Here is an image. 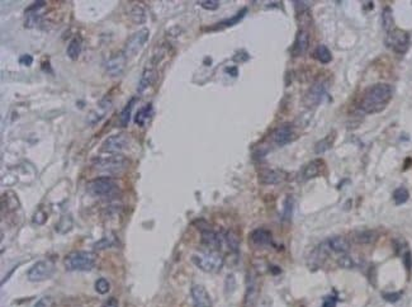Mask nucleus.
<instances>
[{"label":"nucleus","instance_id":"aec40b11","mask_svg":"<svg viewBox=\"0 0 412 307\" xmlns=\"http://www.w3.org/2000/svg\"><path fill=\"white\" fill-rule=\"evenodd\" d=\"M259 180H260V183L263 184L273 186V184H278L280 183V182H283V180H284V174L279 170L265 169V170L261 171L260 175H259Z\"/></svg>","mask_w":412,"mask_h":307},{"label":"nucleus","instance_id":"79ce46f5","mask_svg":"<svg viewBox=\"0 0 412 307\" xmlns=\"http://www.w3.org/2000/svg\"><path fill=\"white\" fill-rule=\"evenodd\" d=\"M225 287H226V292H227V293L232 292V291L235 290V287H236V281H235L234 275L231 274V275H229V277H227V279H226Z\"/></svg>","mask_w":412,"mask_h":307},{"label":"nucleus","instance_id":"6e6552de","mask_svg":"<svg viewBox=\"0 0 412 307\" xmlns=\"http://www.w3.org/2000/svg\"><path fill=\"white\" fill-rule=\"evenodd\" d=\"M55 273V264L51 260H39L28 270L27 278L31 282H43L50 279Z\"/></svg>","mask_w":412,"mask_h":307},{"label":"nucleus","instance_id":"c9c22d12","mask_svg":"<svg viewBox=\"0 0 412 307\" xmlns=\"http://www.w3.org/2000/svg\"><path fill=\"white\" fill-rule=\"evenodd\" d=\"M338 264L343 269H354L356 267V262L353 259V257H350L347 254L341 255L338 259Z\"/></svg>","mask_w":412,"mask_h":307},{"label":"nucleus","instance_id":"c03bdc74","mask_svg":"<svg viewBox=\"0 0 412 307\" xmlns=\"http://www.w3.org/2000/svg\"><path fill=\"white\" fill-rule=\"evenodd\" d=\"M383 297H384L385 301L392 302V304H393V302H397L398 300L401 299V293H398V292H396V293H385V295H383Z\"/></svg>","mask_w":412,"mask_h":307},{"label":"nucleus","instance_id":"a18cd8bd","mask_svg":"<svg viewBox=\"0 0 412 307\" xmlns=\"http://www.w3.org/2000/svg\"><path fill=\"white\" fill-rule=\"evenodd\" d=\"M250 59V56L247 55L246 52H239L236 53L234 56V60L236 62H243V61H247V60Z\"/></svg>","mask_w":412,"mask_h":307},{"label":"nucleus","instance_id":"20e7f679","mask_svg":"<svg viewBox=\"0 0 412 307\" xmlns=\"http://www.w3.org/2000/svg\"><path fill=\"white\" fill-rule=\"evenodd\" d=\"M192 262L198 267L201 270L206 273H217L220 272L221 268L223 267L222 255L216 250H208L202 251V253H197L192 257Z\"/></svg>","mask_w":412,"mask_h":307},{"label":"nucleus","instance_id":"c85d7f7f","mask_svg":"<svg viewBox=\"0 0 412 307\" xmlns=\"http://www.w3.org/2000/svg\"><path fill=\"white\" fill-rule=\"evenodd\" d=\"M246 13H247V9L243 8L242 10H240V12H239L236 15H234V17L229 18V19H226V21L220 22V23H217V26L213 27L212 30H221V28H226V27L235 26V24H238L239 22H240L241 19L245 17V14H246Z\"/></svg>","mask_w":412,"mask_h":307},{"label":"nucleus","instance_id":"423d86ee","mask_svg":"<svg viewBox=\"0 0 412 307\" xmlns=\"http://www.w3.org/2000/svg\"><path fill=\"white\" fill-rule=\"evenodd\" d=\"M385 46L391 48L393 52L403 55L406 53L410 46V35L403 30H394L387 32V37H385Z\"/></svg>","mask_w":412,"mask_h":307},{"label":"nucleus","instance_id":"72a5a7b5","mask_svg":"<svg viewBox=\"0 0 412 307\" xmlns=\"http://www.w3.org/2000/svg\"><path fill=\"white\" fill-rule=\"evenodd\" d=\"M72 228V219L71 215H64L61 219H60L59 224L56 226V231H59L60 233H66L68 231L71 230Z\"/></svg>","mask_w":412,"mask_h":307},{"label":"nucleus","instance_id":"9d476101","mask_svg":"<svg viewBox=\"0 0 412 307\" xmlns=\"http://www.w3.org/2000/svg\"><path fill=\"white\" fill-rule=\"evenodd\" d=\"M327 92V85L325 81H316L311 88L307 90L305 95V104L309 108L312 107H316L317 104H320L322 102L323 97Z\"/></svg>","mask_w":412,"mask_h":307},{"label":"nucleus","instance_id":"8fccbe9b","mask_svg":"<svg viewBox=\"0 0 412 307\" xmlns=\"http://www.w3.org/2000/svg\"><path fill=\"white\" fill-rule=\"evenodd\" d=\"M226 73L231 75V77H238L239 75V70L236 66H230V68H226Z\"/></svg>","mask_w":412,"mask_h":307},{"label":"nucleus","instance_id":"c756f323","mask_svg":"<svg viewBox=\"0 0 412 307\" xmlns=\"http://www.w3.org/2000/svg\"><path fill=\"white\" fill-rule=\"evenodd\" d=\"M314 57L321 62V64H330L332 61V55L329 48L325 44H318L314 50Z\"/></svg>","mask_w":412,"mask_h":307},{"label":"nucleus","instance_id":"412c9836","mask_svg":"<svg viewBox=\"0 0 412 307\" xmlns=\"http://www.w3.org/2000/svg\"><path fill=\"white\" fill-rule=\"evenodd\" d=\"M259 296V288L256 282L250 278L249 283H247L246 293H245V300H243V306L245 307H254L256 301H258Z\"/></svg>","mask_w":412,"mask_h":307},{"label":"nucleus","instance_id":"a19ab883","mask_svg":"<svg viewBox=\"0 0 412 307\" xmlns=\"http://www.w3.org/2000/svg\"><path fill=\"white\" fill-rule=\"evenodd\" d=\"M34 307H54V300L48 297V296H45V297H42V299L37 301Z\"/></svg>","mask_w":412,"mask_h":307},{"label":"nucleus","instance_id":"a878e982","mask_svg":"<svg viewBox=\"0 0 412 307\" xmlns=\"http://www.w3.org/2000/svg\"><path fill=\"white\" fill-rule=\"evenodd\" d=\"M334 142H335V132H331L329 133L325 139L320 140V141L314 145V153L317 154V155L326 153L327 150H330V149L332 148Z\"/></svg>","mask_w":412,"mask_h":307},{"label":"nucleus","instance_id":"f257e3e1","mask_svg":"<svg viewBox=\"0 0 412 307\" xmlns=\"http://www.w3.org/2000/svg\"><path fill=\"white\" fill-rule=\"evenodd\" d=\"M393 88L389 84L379 83L368 88L359 102V110L367 115L379 113L388 106L393 97Z\"/></svg>","mask_w":412,"mask_h":307},{"label":"nucleus","instance_id":"bb28decb","mask_svg":"<svg viewBox=\"0 0 412 307\" xmlns=\"http://www.w3.org/2000/svg\"><path fill=\"white\" fill-rule=\"evenodd\" d=\"M135 102H136V98H132V99L126 104L125 108L122 110L121 115H119V118H118L119 124H121L122 127H127L128 123H130L131 113H132V110H134Z\"/></svg>","mask_w":412,"mask_h":307},{"label":"nucleus","instance_id":"6ab92c4d","mask_svg":"<svg viewBox=\"0 0 412 307\" xmlns=\"http://www.w3.org/2000/svg\"><path fill=\"white\" fill-rule=\"evenodd\" d=\"M327 245L330 250L338 254L344 255L350 250V242L344 236H332L327 240Z\"/></svg>","mask_w":412,"mask_h":307},{"label":"nucleus","instance_id":"4c0bfd02","mask_svg":"<svg viewBox=\"0 0 412 307\" xmlns=\"http://www.w3.org/2000/svg\"><path fill=\"white\" fill-rule=\"evenodd\" d=\"M109 290L110 283L105 278H99L98 281L95 282V291H97L99 295H105V293L109 292Z\"/></svg>","mask_w":412,"mask_h":307},{"label":"nucleus","instance_id":"39448f33","mask_svg":"<svg viewBox=\"0 0 412 307\" xmlns=\"http://www.w3.org/2000/svg\"><path fill=\"white\" fill-rule=\"evenodd\" d=\"M88 191L95 197H110L118 191V186L110 177H99L88 183Z\"/></svg>","mask_w":412,"mask_h":307},{"label":"nucleus","instance_id":"09e8293b","mask_svg":"<svg viewBox=\"0 0 412 307\" xmlns=\"http://www.w3.org/2000/svg\"><path fill=\"white\" fill-rule=\"evenodd\" d=\"M336 306V301L335 299H332V297H327L325 301H323V305L322 307H335Z\"/></svg>","mask_w":412,"mask_h":307},{"label":"nucleus","instance_id":"4468645a","mask_svg":"<svg viewBox=\"0 0 412 307\" xmlns=\"http://www.w3.org/2000/svg\"><path fill=\"white\" fill-rule=\"evenodd\" d=\"M294 139V128L291 123H284L274 130L272 140L275 145L284 146Z\"/></svg>","mask_w":412,"mask_h":307},{"label":"nucleus","instance_id":"7ed1b4c3","mask_svg":"<svg viewBox=\"0 0 412 307\" xmlns=\"http://www.w3.org/2000/svg\"><path fill=\"white\" fill-rule=\"evenodd\" d=\"M97 262V255L92 251L77 250L66 255L64 264L70 272H88L92 270Z\"/></svg>","mask_w":412,"mask_h":307},{"label":"nucleus","instance_id":"e433bc0d","mask_svg":"<svg viewBox=\"0 0 412 307\" xmlns=\"http://www.w3.org/2000/svg\"><path fill=\"white\" fill-rule=\"evenodd\" d=\"M225 241L226 244L230 246V249L234 251H236L239 249V244H240V240H239L238 235L232 231H229V232L225 235Z\"/></svg>","mask_w":412,"mask_h":307},{"label":"nucleus","instance_id":"de8ad7c7","mask_svg":"<svg viewBox=\"0 0 412 307\" xmlns=\"http://www.w3.org/2000/svg\"><path fill=\"white\" fill-rule=\"evenodd\" d=\"M102 307H118V301H117L116 297H110L108 301H105Z\"/></svg>","mask_w":412,"mask_h":307},{"label":"nucleus","instance_id":"f8f14e48","mask_svg":"<svg viewBox=\"0 0 412 307\" xmlns=\"http://www.w3.org/2000/svg\"><path fill=\"white\" fill-rule=\"evenodd\" d=\"M323 166H325V162L321 159H314L312 161L307 162L301 169L300 174H298V179H300V182H307V180H311L313 178L318 177L322 173Z\"/></svg>","mask_w":412,"mask_h":307},{"label":"nucleus","instance_id":"f03ea898","mask_svg":"<svg viewBox=\"0 0 412 307\" xmlns=\"http://www.w3.org/2000/svg\"><path fill=\"white\" fill-rule=\"evenodd\" d=\"M130 165L127 157L122 154H109L107 156H99L93 160V169L104 177L121 174Z\"/></svg>","mask_w":412,"mask_h":307},{"label":"nucleus","instance_id":"0eeeda50","mask_svg":"<svg viewBox=\"0 0 412 307\" xmlns=\"http://www.w3.org/2000/svg\"><path fill=\"white\" fill-rule=\"evenodd\" d=\"M148 37H150V31L147 28H142V30L137 31V32H135L134 35L131 36L130 38L127 39V42H126L125 51H123L126 57L130 59V57L136 56L137 53L142 50L146 42L148 41Z\"/></svg>","mask_w":412,"mask_h":307},{"label":"nucleus","instance_id":"ddd939ff","mask_svg":"<svg viewBox=\"0 0 412 307\" xmlns=\"http://www.w3.org/2000/svg\"><path fill=\"white\" fill-rule=\"evenodd\" d=\"M126 64H127V57L125 53H116L105 62V71L109 77H119L125 71Z\"/></svg>","mask_w":412,"mask_h":307},{"label":"nucleus","instance_id":"7c9ffc66","mask_svg":"<svg viewBox=\"0 0 412 307\" xmlns=\"http://www.w3.org/2000/svg\"><path fill=\"white\" fill-rule=\"evenodd\" d=\"M382 24H383V28H384L387 32H389V31L393 30V26H394L393 14H392V9L388 8V6H385V8L383 9Z\"/></svg>","mask_w":412,"mask_h":307},{"label":"nucleus","instance_id":"37998d69","mask_svg":"<svg viewBox=\"0 0 412 307\" xmlns=\"http://www.w3.org/2000/svg\"><path fill=\"white\" fill-rule=\"evenodd\" d=\"M19 64L23 66H31L33 64V57L31 56V55H28V53L22 55V56L19 57Z\"/></svg>","mask_w":412,"mask_h":307},{"label":"nucleus","instance_id":"58836bf2","mask_svg":"<svg viewBox=\"0 0 412 307\" xmlns=\"http://www.w3.org/2000/svg\"><path fill=\"white\" fill-rule=\"evenodd\" d=\"M198 4L207 10H216V9L220 8L218 0H202V1H198Z\"/></svg>","mask_w":412,"mask_h":307},{"label":"nucleus","instance_id":"f3484780","mask_svg":"<svg viewBox=\"0 0 412 307\" xmlns=\"http://www.w3.org/2000/svg\"><path fill=\"white\" fill-rule=\"evenodd\" d=\"M110 108H112V102H110V99H108V98L102 99V101L99 102L98 106L95 107L94 110L90 112V115H88V123L89 124L98 123L99 121H102V119L105 117V115L109 112Z\"/></svg>","mask_w":412,"mask_h":307},{"label":"nucleus","instance_id":"9b49d317","mask_svg":"<svg viewBox=\"0 0 412 307\" xmlns=\"http://www.w3.org/2000/svg\"><path fill=\"white\" fill-rule=\"evenodd\" d=\"M202 232V244L207 246L209 250H218L222 248L223 242H225V236H222L221 233L216 232L208 226L206 228H201Z\"/></svg>","mask_w":412,"mask_h":307},{"label":"nucleus","instance_id":"b1692460","mask_svg":"<svg viewBox=\"0 0 412 307\" xmlns=\"http://www.w3.org/2000/svg\"><path fill=\"white\" fill-rule=\"evenodd\" d=\"M130 17L131 21L134 22L135 24L145 23L146 19H147V13H146L145 6L141 5V4H136L134 8L131 9Z\"/></svg>","mask_w":412,"mask_h":307},{"label":"nucleus","instance_id":"393cba45","mask_svg":"<svg viewBox=\"0 0 412 307\" xmlns=\"http://www.w3.org/2000/svg\"><path fill=\"white\" fill-rule=\"evenodd\" d=\"M378 235H377L376 231L373 230H364V231H359V232L355 233V240L358 244H362V245H368V244H373L377 240Z\"/></svg>","mask_w":412,"mask_h":307},{"label":"nucleus","instance_id":"ea45409f","mask_svg":"<svg viewBox=\"0 0 412 307\" xmlns=\"http://www.w3.org/2000/svg\"><path fill=\"white\" fill-rule=\"evenodd\" d=\"M294 4V8H296V12L298 13V14H303V13L307 10V9L311 6V1H300V0H296V1H293Z\"/></svg>","mask_w":412,"mask_h":307},{"label":"nucleus","instance_id":"5701e85b","mask_svg":"<svg viewBox=\"0 0 412 307\" xmlns=\"http://www.w3.org/2000/svg\"><path fill=\"white\" fill-rule=\"evenodd\" d=\"M152 115H154V107H152V104H146L141 110H138V112L135 115V123L138 124L139 127H143L152 118Z\"/></svg>","mask_w":412,"mask_h":307},{"label":"nucleus","instance_id":"1a4fd4ad","mask_svg":"<svg viewBox=\"0 0 412 307\" xmlns=\"http://www.w3.org/2000/svg\"><path fill=\"white\" fill-rule=\"evenodd\" d=\"M130 145V137L126 133H117L104 140L102 151L107 154H121Z\"/></svg>","mask_w":412,"mask_h":307},{"label":"nucleus","instance_id":"cd10ccee","mask_svg":"<svg viewBox=\"0 0 412 307\" xmlns=\"http://www.w3.org/2000/svg\"><path fill=\"white\" fill-rule=\"evenodd\" d=\"M68 56L71 60H76L81 52V38L80 37H74L68 44Z\"/></svg>","mask_w":412,"mask_h":307},{"label":"nucleus","instance_id":"a211bd4d","mask_svg":"<svg viewBox=\"0 0 412 307\" xmlns=\"http://www.w3.org/2000/svg\"><path fill=\"white\" fill-rule=\"evenodd\" d=\"M250 241L255 246H268L273 241L272 232L267 229H256L250 233Z\"/></svg>","mask_w":412,"mask_h":307},{"label":"nucleus","instance_id":"dca6fc26","mask_svg":"<svg viewBox=\"0 0 412 307\" xmlns=\"http://www.w3.org/2000/svg\"><path fill=\"white\" fill-rule=\"evenodd\" d=\"M190 293H192L193 302L197 307H212L211 296L203 286L194 284L190 290Z\"/></svg>","mask_w":412,"mask_h":307},{"label":"nucleus","instance_id":"2f4dec72","mask_svg":"<svg viewBox=\"0 0 412 307\" xmlns=\"http://www.w3.org/2000/svg\"><path fill=\"white\" fill-rule=\"evenodd\" d=\"M293 206H294L293 198H292L291 195H288V197L285 198L284 204H283V213H282L283 221H291L292 215H293Z\"/></svg>","mask_w":412,"mask_h":307},{"label":"nucleus","instance_id":"49530a36","mask_svg":"<svg viewBox=\"0 0 412 307\" xmlns=\"http://www.w3.org/2000/svg\"><path fill=\"white\" fill-rule=\"evenodd\" d=\"M39 217H42V219L45 220V221L47 220V215H46V213L43 212L42 210H38V211H37L36 215H34V217H33V222H34V224H38Z\"/></svg>","mask_w":412,"mask_h":307},{"label":"nucleus","instance_id":"473e14b6","mask_svg":"<svg viewBox=\"0 0 412 307\" xmlns=\"http://www.w3.org/2000/svg\"><path fill=\"white\" fill-rule=\"evenodd\" d=\"M409 197H410V193H409V191H407V188H405V187H400V188L396 189L393 193L394 203L397 204V206H401V204L406 203V202L409 201Z\"/></svg>","mask_w":412,"mask_h":307},{"label":"nucleus","instance_id":"2eb2a0df","mask_svg":"<svg viewBox=\"0 0 412 307\" xmlns=\"http://www.w3.org/2000/svg\"><path fill=\"white\" fill-rule=\"evenodd\" d=\"M309 47V33L306 30L298 31L296 36V41L292 47V55L294 57L303 56Z\"/></svg>","mask_w":412,"mask_h":307},{"label":"nucleus","instance_id":"4be33fe9","mask_svg":"<svg viewBox=\"0 0 412 307\" xmlns=\"http://www.w3.org/2000/svg\"><path fill=\"white\" fill-rule=\"evenodd\" d=\"M155 79H156V73H155V70H152V69H146L142 73V75H141V79H139L137 93H138V94H142L146 89L150 88V86L154 84Z\"/></svg>","mask_w":412,"mask_h":307},{"label":"nucleus","instance_id":"f704fd0d","mask_svg":"<svg viewBox=\"0 0 412 307\" xmlns=\"http://www.w3.org/2000/svg\"><path fill=\"white\" fill-rule=\"evenodd\" d=\"M113 245H116V236L114 235H108V236L102 237L98 242H95L94 248L102 250V249L112 248Z\"/></svg>","mask_w":412,"mask_h":307}]
</instances>
